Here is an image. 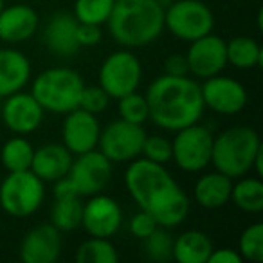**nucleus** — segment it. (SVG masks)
Listing matches in <instances>:
<instances>
[{
  "mask_svg": "<svg viewBox=\"0 0 263 263\" xmlns=\"http://www.w3.org/2000/svg\"><path fill=\"white\" fill-rule=\"evenodd\" d=\"M143 247L150 259H154V261H168V259H172L173 238L166 227L159 226L150 236H146L143 240Z\"/></svg>",
  "mask_w": 263,
  "mask_h": 263,
  "instance_id": "7c9ffc66",
  "label": "nucleus"
},
{
  "mask_svg": "<svg viewBox=\"0 0 263 263\" xmlns=\"http://www.w3.org/2000/svg\"><path fill=\"white\" fill-rule=\"evenodd\" d=\"M38 13L27 4L4 6L0 11V40L6 44L26 42L38 29Z\"/></svg>",
  "mask_w": 263,
  "mask_h": 263,
  "instance_id": "a211bd4d",
  "label": "nucleus"
},
{
  "mask_svg": "<svg viewBox=\"0 0 263 263\" xmlns=\"http://www.w3.org/2000/svg\"><path fill=\"white\" fill-rule=\"evenodd\" d=\"M31 80V62L18 49H0V99L24 90Z\"/></svg>",
  "mask_w": 263,
  "mask_h": 263,
  "instance_id": "412c9836",
  "label": "nucleus"
},
{
  "mask_svg": "<svg viewBox=\"0 0 263 263\" xmlns=\"http://www.w3.org/2000/svg\"><path fill=\"white\" fill-rule=\"evenodd\" d=\"M54 184V190H52V193H54V198H70V197H80L76 191V187H74V184L69 180V177H62V179H58Z\"/></svg>",
  "mask_w": 263,
  "mask_h": 263,
  "instance_id": "58836bf2",
  "label": "nucleus"
},
{
  "mask_svg": "<svg viewBox=\"0 0 263 263\" xmlns=\"http://www.w3.org/2000/svg\"><path fill=\"white\" fill-rule=\"evenodd\" d=\"M34 148L24 136H15L8 139L0 152V161L8 172H24L31 170Z\"/></svg>",
  "mask_w": 263,
  "mask_h": 263,
  "instance_id": "a878e982",
  "label": "nucleus"
},
{
  "mask_svg": "<svg viewBox=\"0 0 263 263\" xmlns=\"http://www.w3.org/2000/svg\"><path fill=\"white\" fill-rule=\"evenodd\" d=\"M263 150L259 134L251 126H233L213 137L211 164L216 172L238 179L252 172V164Z\"/></svg>",
  "mask_w": 263,
  "mask_h": 263,
  "instance_id": "20e7f679",
  "label": "nucleus"
},
{
  "mask_svg": "<svg viewBox=\"0 0 263 263\" xmlns=\"http://www.w3.org/2000/svg\"><path fill=\"white\" fill-rule=\"evenodd\" d=\"M144 98L148 119L168 132L198 123L205 110L200 85L190 76L162 74L152 81Z\"/></svg>",
  "mask_w": 263,
  "mask_h": 263,
  "instance_id": "f03ea898",
  "label": "nucleus"
},
{
  "mask_svg": "<svg viewBox=\"0 0 263 263\" xmlns=\"http://www.w3.org/2000/svg\"><path fill=\"white\" fill-rule=\"evenodd\" d=\"M202 99L205 108H211L213 112L222 116H234L241 112L249 101V96L245 87L238 80L229 76H211L205 78L200 85Z\"/></svg>",
  "mask_w": 263,
  "mask_h": 263,
  "instance_id": "f8f14e48",
  "label": "nucleus"
},
{
  "mask_svg": "<svg viewBox=\"0 0 263 263\" xmlns=\"http://www.w3.org/2000/svg\"><path fill=\"white\" fill-rule=\"evenodd\" d=\"M141 80L143 65L130 49H119L108 54L98 72V85L110 96V99H119L130 92H136Z\"/></svg>",
  "mask_w": 263,
  "mask_h": 263,
  "instance_id": "6e6552de",
  "label": "nucleus"
},
{
  "mask_svg": "<svg viewBox=\"0 0 263 263\" xmlns=\"http://www.w3.org/2000/svg\"><path fill=\"white\" fill-rule=\"evenodd\" d=\"M83 87L85 81L78 70L70 67H51L34 78L31 94L45 112L67 114L80 106Z\"/></svg>",
  "mask_w": 263,
  "mask_h": 263,
  "instance_id": "39448f33",
  "label": "nucleus"
},
{
  "mask_svg": "<svg viewBox=\"0 0 263 263\" xmlns=\"http://www.w3.org/2000/svg\"><path fill=\"white\" fill-rule=\"evenodd\" d=\"M227 63L236 69H254L261 65L263 52L259 44L251 36H234L226 42Z\"/></svg>",
  "mask_w": 263,
  "mask_h": 263,
  "instance_id": "393cba45",
  "label": "nucleus"
},
{
  "mask_svg": "<svg viewBox=\"0 0 263 263\" xmlns=\"http://www.w3.org/2000/svg\"><path fill=\"white\" fill-rule=\"evenodd\" d=\"M116 0H76L74 4V16L78 22L96 24L103 26L112 13Z\"/></svg>",
  "mask_w": 263,
  "mask_h": 263,
  "instance_id": "c85d7f7f",
  "label": "nucleus"
},
{
  "mask_svg": "<svg viewBox=\"0 0 263 263\" xmlns=\"http://www.w3.org/2000/svg\"><path fill=\"white\" fill-rule=\"evenodd\" d=\"M81 213H83V202L80 200V197L54 198L51 209V223L62 233H69L81 226Z\"/></svg>",
  "mask_w": 263,
  "mask_h": 263,
  "instance_id": "bb28decb",
  "label": "nucleus"
},
{
  "mask_svg": "<svg viewBox=\"0 0 263 263\" xmlns=\"http://www.w3.org/2000/svg\"><path fill=\"white\" fill-rule=\"evenodd\" d=\"M62 231L52 223H40L27 231L20 243V259L24 263H54L62 254Z\"/></svg>",
  "mask_w": 263,
  "mask_h": 263,
  "instance_id": "f3484780",
  "label": "nucleus"
},
{
  "mask_svg": "<svg viewBox=\"0 0 263 263\" xmlns=\"http://www.w3.org/2000/svg\"><path fill=\"white\" fill-rule=\"evenodd\" d=\"M231 200L240 211L258 215L263 211V182L259 177H238L233 182Z\"/></svg>",
  "mask_w": 263,
  "mask_h": 263,
  "instance_id": "b1692460",
  "label": "nucleus"
},
{
  "mask_svg": "<svg viewBox=\"0 0 263 263\" xmlns=\"http://www.w3.org/2000/svg\"><path fill=\"white\" fill-rule=\"evenodd\" d=\"M164 74L168 76H190L186 54H172L164 62Z\"/></svg>",
  "mask_w": 263,
  "mask_h": 263,
  "instance_id": "e433bc0d",
  "label": "nucleus"
},
{
  "mask_svg": "<svg viewBox=\"0 0 263 263\" xmlns=\"http://www.w3.org/2000/svg\"><path fill=\"white\" fill-rule=\"evenodd\" d=\"M117 259H119V254L110 238L90 236L76 251L78 263H116Z\"/></svg>",
  "mask_w": 263,
  "mask_h": 263,
  "instance_id": "cd10ccee",
  "label": "nucleus"
},
{
  "mask_svg": "<svg viewBox=\"0 0 263 263\" xmlns=\"http://www.w3.org/2000/svg\"><path fill=\"white\" fill-rule=\"evenodd\" d=\"M45 198V182L31 170L8 172L0 182V208L8 215L26 218L36 213Z\"/></svg>",
  "mask_w": 263,
  "mask_h": 263,
  "instance_id": "423d86ee",
  "label": "nucleus"
},
{
  "mask_svg": "<svg viewBox=\"0 0 263 263\" xmlns=\"http://www.w3.org/2000/svg\"><path fill=\"white\" fill-rule=\"evenodd\" d=\"M157 227L159 223L155 222V218L148 211H144V209H141L139 213H136L130 218V233L134 234V238H137L141 241L146 236H150Z\"/></svg>",
  "mask_w": 263,
  "mask_h": 263,
  "instance_id": "f704fd0d",
  "label": "nucleus"
},
{
  "mask_svg": "<svg viewBox=\"0 0 263 263\" xmlns=\"http://www.w3.org/2000/svg\"><path fill=\"white\" fill-rule=\"evenodd\" d=\"M141 155H144V159L148 161L166 164L172 161V141L164 136H148L146 134Z\"/></svg>",
  "mask_w": 263,
  "mask_h": 263,
  "instance_id": "473e14b6",
  "label": "nucleus"
},
{
  "mask_svg": "<svg viewBox=\"0 0 263 263\" xmlns=\"http://www.w3.org/2000/svg\"><path fill=\"white\" fill-rule=\"evenodd\" d=\"M2 8H4V0H0V11H2Z\"/></svg>",
  "mask_w": 263,
  "mask_h": 263,
  "instance_id": "ea45409f",
  "label": "nucleus"
},
{
  "mask_svg": "<svg viewBox=\"0 0 263 263\" xmlns=\"http://www.w3.org/2000/svg\"><path fill=\"white\" fill-rule=\"evenodd\" d=\"M78 20L70 13H54L44 27V44L58 58H70L80 51L76 40Z\"/></svg>",
  "mask_w": 263,
  "mask_h": 263,
  "instance_id": "6ab92c4d",
  "label": "nucleus"
},
{
  "mask_svg": "<svg viewBox=\"0 0 263 263\" xmlns=\"http://www.w3.org/2000/svg\"><path fill=\"white\" fill-rule=\"evenodd\" d=\"M67 177L74 184L80 197H90L101 193L108 186L112 179V162L96 148L76 155Z\"/></svg>",
  "mask_w": 263,
  "mask_h": 263,
  "instance_id": "9b49d317",
  "label": "nucleus"
},
{
  "mask_svg": "<svg viewBox=\"0 0 263 263\" xmlns=\"http://www.w3.org/2000/svg\"><path fill=\"white\" fill-rule=\"evenodd\" d=\"M101 124L96 114H90L83 108H74L65 114L62 126L63 146L72 155H80L98 148Z\"/></svg>",
  "mask_w": 263,
  "mask_h": 263,
  "instance_id": "dca6fc26",
  "label": "nucleus"
},
{
  "mask_svg": "<svg viewBox=\"0 0 263 263\" xmlns=\"http://www.w3.org/2000/svg\"><path fill=\"white\" fill-rule=\"evenodd\" d=\"M74 155L60 143H49L40 148H34L31 172L40 177L44 182H56L69 173Z\"/></svg>",
  "mask_w": 263,
  "mask_h": 263,
  "instance_id": "aec40b11",
  "label": "nucleus"
},
{
  "mask_svg": "<svg viewBox=\"0 0 263 263\" xmlns=\"http://www.w3.org/2000/svg\"><path fill=\"white\" fill-rule=\"evenodd\" d=\"M190 74L195 78H211L220 74L227 65L226 40L218 34H204L197 40L190 42V49L186 52Z\"/></svg>",
  "mask_w": 263,
  "mask_h": 263,
  "instance_id": "ddd939ff",
  "label": "nucleus"
},
{
  "mask_svg": "<svg viewBox=\"0 0 263 263\" xmlns=\"http://www.w3.org/2000/svg\"><path fill=\"white\" fill-rule=\"evenodd\" d=\"M240 252L234 251V249L229 247H222V249H215L213 247L211 254L208 258V263H241Z\"/></svg>",
  "mask_w": 263,
  "mask_h": 263,
  "instance_id": "4c0bfd02",
  "label": "nucleus"
},
{
  "mask_svg": "<svg viewBox=\"0 0 263 263\" xmlns=\"http://www.w3.org/2000/svg\"><path fill=\"white\" fill-rule=\"evenodd\" d=\"M124 186L139 209L150 213L161 227H177L190 215V197L164 164L134 159L124 172Z\"/></svg>",
  "mask_w": 263,
  "mask_h": 263,
  "instance_id": "f257e3e1",
  "label": "nucleus"
},
{
  "mask_svg": "<svg viewBox=\"0 0 263 263\" xmlns=\"http://www.w3.org/2000/svg\"><path fill=\"white\" fill-rule=\"evenodd\" d=\"M211 251V238L204 231L191 229L173 240L172 258L179 263H208Z\"/></svg>",
  "mask_w": 263,
  "mask_h": 263,
  "instance_id": "5701e85b",
  "label": "nucleus"
},
{
  "mask_svg": "<svg viewBox=\"0 0 263 263\" xmlns=\"http://www.w3.org/2000/svg\"><path fill=\"white\" fill-rule=\"evenodd\" d=\"M103 38V31L101 26H96V24H85V22H78V29H76V40L80 47H94L101 42Z\"/></svg>",
  "mask_w": 263,
  "mask_h": 263,
  "instance_id": "c9c22d12",
  "label": "nucleus"
},
{
  "mask_svg": "<svg viewBox=\"0 0 263 263\" xmlns=\"http://www.w3.org/2000/svg\"><path fill=\"white\" fill-rule=\"evenodd\" d=\"M119 101V116L121 119L134 124H144L148 121V103L146 98L139 92H130L117 99Z\"/></svg>",
  "mask_w": 263,
  "mask_h": 263,
  "instance_id": "2f4dec72",
  "label": "nucleus"
},
{
  "mask_svg": "<svg viewBox=\"0 0 263 263\" xmlns=\"http://www.w3.org/2000/svg\"><path fill=\"white\" fill-rule=\"evenodd\" d=\"M238 252L241 259L259 263L263 259V223L256 222L245 227L238 240Z\"/></svg>",
  "mask_w": 263,
  "mask_h": 263,
  "instance_id": "c756f323",
  "label": "nucleus"
},
{
  "mask_svg": "<svg viewBox=\"0 0 263 263\" xmlns=\"http://www.w3.org/2000/svg\"><path fill=\"white\" fill-rule=\"evenodd\" d=\"M123 223L121 205L112 197L103 193L90 195L83 204L81 213V227L90 236L112 238Z\"/></svg>",
  "mask_w": 263,
  "mask_h": 263,
  "instance_id": "4468645a",
  "label": "nucleus"
},
{
  "mask_svg": "<svg viewBox=\"0 0 263 263\" xmlns=\"http://www.w3.org/2000/svg\"><path fill=\"white\" fill-rule=\"evenodd\" d=\"M146 139V130L143 124L128 123L124 119H116L101 128L98 139V150L110 162H130L137 159Z\"/></svg>",
  "mask_w": 263,
  "mask_h": 263,
  "instance_id": "9d476101",
  "label": "nucleus"
},
{
  "mask_svg": "<svg viewBox=\"0 0 263 263\" xmlns=\"http://www.w3.org/2000/svg\"><path fill=\"white\" fill-rule=\"evenodd\" d=\"M233 179L220 172L204 173L193 187V198L204 209H220L231 200Z\"/></svg>",
  "mask_w": 263,
  "mask_h": 263,
  "instance_id": "4be33fe9",
  "label": "nucleus"
},
{
  "mask_svg": "<svg viewBox=\"0 0 263 263\" xmlns=\"http://www.w3.org/2000/svg\"><path fill=\"white\" fill-rule=\"evenodd\" d=\"M215 16L202 0H173L164 8V29L182 42L213 33Z\"/></svg>",
  "mask_w": 263,
  "mask_h": 263,
  "instance_id": "0eeeda50",
  "label": "nucleus"
},
{
  "mask_svg": "<svg viewBox=\"0 0 263 263\" xmlns=\"http://www.w3.org/2000/svg\"><path fill=\"white\" fill-rule=\"evenodd\" d=\"M45 110L34 99L31 92H15L4 98V105H0V117L6 128L16 136L33 134L44 121Z\"/></svg>",
  "mask_w": 263,
  "mask_h": 263,
  "instance_id": "2eb2a0df",
  "label": "nucleus"
},
{
  "mask_svg": "<svg viewBox=\"0 0 263 263\" xmlns=\"http://www.w3.org/2000/svg\"><path fill=\"white\" fill-rule=\"evenodd\" d=\"M110 96L103 90L99 85H85L83 90L80 96V106L78 108H83L90 114H101L108 108Z\"/></svg>",
  "mask_w": 263,
  "mask_h": 263,
  "instance_id": "72a5a7b5",
  "label": "nucleus"
},
{
  "mask_svg": "<svg viewBox=\"0 0 263 263\" xmlns=\"http://www.w3.org/2000/svg\"><path fill=\"white\" fill-rule=\"evenodd\" d=\"M213 134L200 123H193L175 132L172 141V161L182 172L198 173L211 164Z\"/></svg>",
  "mask_w": 263,
  "mask_h": 263,
  "instance_id": "1a4fd4ad",
  "label": "nucleus"
},
{
  "mask_svg": "<svg viewBox=\"0 0 263 263\" xmlns=\"http://www.w3.org/2000/svg\"><path fill=\"white\" fill-rule=\"evenodd\" d=\"M106 26L121 47H146L164 31V6L161 0H116Z\"/></svg>",
  "mask_w": 263,
  "mask_h": 263,
  "instance_id": "7ed1b4c3",
  "label": "nucleus"
}]
</instances>
